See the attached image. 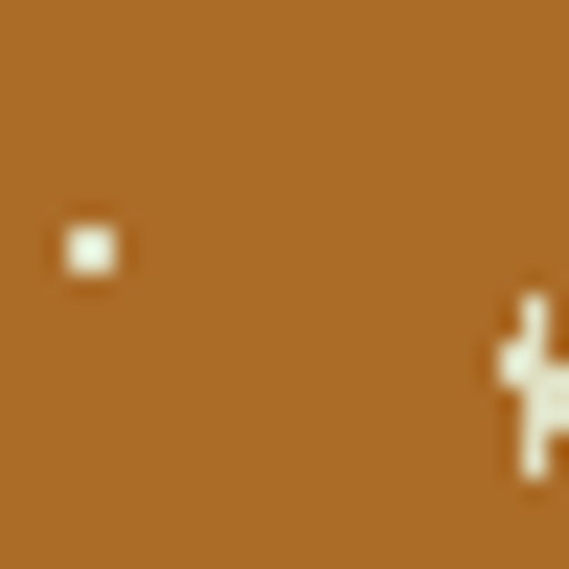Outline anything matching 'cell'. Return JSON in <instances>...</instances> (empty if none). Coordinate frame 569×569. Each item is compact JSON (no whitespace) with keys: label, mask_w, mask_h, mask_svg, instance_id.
<instances>
[{"label":"cell","mask_w":569,"mask_h":569,"mask_svg":"<svg viewBox=\"0 0 569 569\" xmlns=\"http://www.w3.org/2000/svg\"><path fill=\"white\" fill-rule=\"evenodd\" d=\"M501 479H525V501L569 479V319L547 297H501Z\"/></svg>","instance_id":"cell-1"}]
</instances>
